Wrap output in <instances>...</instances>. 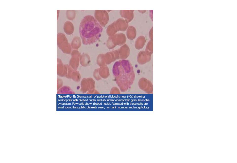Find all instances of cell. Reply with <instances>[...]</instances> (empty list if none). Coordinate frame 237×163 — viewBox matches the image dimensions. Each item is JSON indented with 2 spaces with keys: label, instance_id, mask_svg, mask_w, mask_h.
I'll list each match as a JSON object with an SVG mask.
<instances>
[{
  "label": "cell",
  "instance_id": "cell-1",
  "mask_svg": "<svg viewBox=\"0 0 237 163\" xmlns=\"http://www.w3.org/2000/svg\"><path fill=\"white\" fill-rule=\"evenodd\" d=\"M102 28L92 16L87 15L82 20L80 25V35L83 44L88 45L96 41L99 38Z\"/></svg>",
  "mask_w": 237,
  "mask_h": 163
},
{
  "label": "cell",
  "instance_id": "cell-2",
  "mask_svg": "<svg viewBox=\"0 0 237 163\" xmlns=\"http://www.w3.org/2000/svg\"><path fill=\"white\" fill-rule=\"evenodd\" d=\"M57 43L58 47L63 52L66 54L70 53L71 50L70 46L64 34L59 33L58 34Z\"/></svg>",
  "mask_w": 237,
  "mask_h": 163
},
{
  "label": "cell",
  "instance_id": "cell-3",
  "mask_svg": "<svg viewBox=\"0 0 237 163\" xmlns=\"http://www.w3.org/2000/svg\"><path fill=\"white\" fill-rule=\"evenodd\" d=\"M90 80L89 79H84L82 80L81 82V90L83 92L85 93L90 90Z\"/></svg>",
  "mask_w": 237,
  "mask_h": 163
},
{
  "label": "cell",
  "instance_id": "cell-4",
  "mask_svg": "<svg viewBox=\"0 0 237 163\" xmlns=\"http://www.w3.org/2000/svg\"><path fill=\"white\" fill-rule=\"evenodd\" d=\"M72 54L74 58L72 56V58L70 61V66H71L73 63L71 67L74 70H75L77 68L78 66L79 61V56H80V55L78 54L74 55L73 53Z\"/></svg>",
  "mask_w": 237,
  "mask_h": 163
},
{
  "label": "cell",
  "instance_id": "cell-5",
  "mask_svg": "<svg viewBox=\"0 0 237 163\" xmlns=\"http://www.w3.org/2000/svg\"><path fill=\"white\" fill-rule=\"evenodd\" d=\"M72 71L71 75L70 78L75 81L78 82L80 79V75L79 73L77 71Z\"/></svg>",
  "mask_w": 237,
  "mask_h": 163
},
{
  "label": "cell",
  "instance_id": "cell-6",
  "mask_svg": "<svg viewBox=\"0 0 237 163\" xmlns=\"http://www.w3.org/2000/svg\"><path fill=\"white\" fill-rule=\"evenodd\" d=\"M59 93H72L71 89L69 87L64 86L61 88L58 91Z\"/></svg>",
  "mask_w": 237,
  "mask_h": 163
}]
</instances>
